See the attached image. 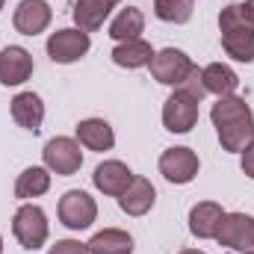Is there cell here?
Wrapping results in <instances>:
<instances>
[{
	"label": "cell",
	"mask_w": 254,
	"mask_h": 254,
	"mask_svg": "<svg viewBox=\"0 0 254 254\" xmlns=\"http://www.w3.org/2000/svg\"><path fill=\"white\" fill-rule=\"evenodd\" d=\"M210 119H213V127H216L225 151L243 154L254 142V113L243 98H237V95L219 98L210 110Z\"/></svg>",
	"instance_id": "obj_1"
},
{
	"label": "cell",
	"mask_w": 254,
	"mask_h": 254,
	"mask_svg": "<svg viewBox=\"0 0 254 254\" xmlns=\"http://www.w3.org/2000/svg\"><path fill=\"white\" fill-rule=\"evenodd\" d=\"M222 48L237 63H254V21L246 15L243 3H231L219 12Z\"/></svg>",
	"instance_id": "obj_2"
},
{
	"label": "cell",
	"mask_w": 254,
	"mask_h": 254,
	"mask_svg": "<svg viewBox=\"0 0 254 254\" xmlns=\"http://www.w3.org/2000/svg\"><path fill=\"white\" fill-rule=\"evenodd\" d=\"M12 234L15 240L27 249V252H36L48 243V216L42 207L36 204H24L18 207L15 219H12Z\"/></svg>",
	"instance_id": "obj_3"
},
{
	"label": "cell",
	"mask_w": 254,
	"mask_h": 254,
	"mask_svg": "<svg viewBox=\"0 0 254 254\" xmlns=\"http://www.w3.org/2000/svg\"><path fill=\"white\" fill-rule=\"evenodd\" d=\"M95 219H98V204L89 192L68 190L60 198V222L68 231H86Z\"/></svg>",
	"instance_id": "obj_4"
},
{
	"label": "cell",
	"mask_w": 254,
	"mask_h": 254,
	"mask_svg": "<svg viewBox=\"0 0 254 254\" xmlns=\"http://www.w3.org/2000/svg\"><path fill=\"white\" fill-rule=\"evenodd\" d=\"M198 98L190 95L187 89H175L169 101L163 104V125L172 133H190L198 122Z\"/></svg>",
	"instance_id": "obj_5"
},
{
	"label": "cell",
	"mask_w": 254,
	"mask_h": 254,
	"mask_svg": "<svg viewBox=\"0 0 254 254\" xmlns=\"http://www.w3.org/2000/svg\"><path fill=\"white\" fill-rule=\"evenodd\" d=\"M216 240H219V246H225L231 252H254V219L249 213H225V219L216 231Z\"/></svg>",
	"instance_id": "obj_6"
},
{
	"label": "cell",
	"mask_w": 254,
	"mask_h": 254,
	"mask_svg": "<svg viewBox=\"0 0 254 254\" xmlns=\"http://www.w3.org/2000/svg\"><path fill=\"white\" fill-rule=\"evenodd\" d=\"M192 68H195V63H192L184 51H178V48H166V51L154 54V60H151L154 80L163 83V86H175V89L190 77Z\"/></svg>",
	"instance_id": "obj_7"
},
{
	"label": "cell",
	"mask_w": 254,
	"mask_h": 254,
	"mask_svg": "<svg viewBox=\"0 0 254 254\" xmlns=\"http://www.w3.org/2000/svg\"><path fill=\"white\" fill-rule=\"evenodd\" d=\"M42 157H45V166H48L51 172L63 175V178L80 172V166H83V151H80V145H77L74 139H68V136H54V139L45 145Z\"/></svg>",
	"instance_id": "obj_8"
},
{
	"label": "cell",
	"mask_w": 254,
	"mask_h": 254,
	"mask_svg": "<svg viewBox=\"0 0 254 254\" xmlns=\"http://www.w3.org/2000/svg\"><path fill=\"white\" fill-rule=\"evenodd\" d=\"M89 33L86 30H57V33H51V39H48V57L54 60V63L60 65H68V63H77L80 57H86L89 54Z\"/></svg>",
	"instance_id": "obj_9"
},
{
	"label": "cell",
	"mask_w": 254,
	"mask_h": 254,
	"mask_svg": "<svg viewBox=\"0 0 254 254\" xmlns=\"http://www.w3.org/2000/svg\"><path fill=\"white\" fill-rule=\"evenodd\" d=\"M160 175L169 184H190L198 175V154L192 148H169V151H163Z\"/></svg>",
	"instance_id": "obj_10"
},
{
	"label": "cell",
	"mask_w": 254,
	"mask_h": 254,
	"mask_svg": "<svg viewBox=\"0 0 254 254\" xmlns=\"http://www.w3.org/2000/svg\"><path fill=\"white\" fill-rule=\"evenodd\" d=\"M51 18H54V12H51L48 0H21L18 9H15L12 24L21 36H39V33L48 30Z\"/></svg>",
	"instance_id": "obj_11"
},
{
	"label": "cell",
	"mask_w": 254,
	"mask_h": 254,
	"mask_svg": "<svg viewBox=\"0 0 254 254\" xmlns=\"http://www.w3.org/2000/svg\"><path fill=\"white\" fill-rule=\"evenodd\" d=\"M30 74H33L30 51H24L18 45H9L0 51V83L3 86H21L30 80Z\"/></svg>",
	"instance_id": "obj_12"
},
{
	"label": "cell",
	"mask_w": 254,
	"mask_h": 254,
	"mask_svg": "<svg viewBox=\"0 0 254 254\" xmlns=\"http://www.w3.org/2000/svg\"><path fill=\"white\" fill-rule=\"evenodd\" d=\"M136 175L127 169L122 160H107V163H101L98 169H95V175H92V181H95V187L104 192V195H122V192L130 187V181H133Z\"/></svg>",
	"instance_id": "obj_13"
},
{
	"label": "cell",
	"mask_w": 254,
	"mask_h": 254,
	"mask_svg": "<svg viewBox=\"0 0 254 254\" xmlns=\"http://www.w3.org/2000/svg\"><path fill=\"white\" fill-rule=\"evenodd\" d=\"M225 219V210L216 201H201L190 210V231L198 240H216V231Z\"/></svg>",
	"instance_id": "obj_14"
},
{
	"label": "cell",
	"mask_w": 254,
	"mask_h": 254,
	"mask_svg": "<svg viewBox=\"0 0 254 254\" xmlns=\"http://www.w3.org/2000/svg\"><path fill=\"white\" fill-rule=\"evenodd\" d=\"M154 201H157V190L145 178H133L130 187L119 195V207L125 210L127 216H145L154 207Z\"/></svg>",
	"instance_id": "obj_15"
},
{
	"label": "cell",
	"mask_w": 254,
	"mask_h": 254,
	"mask_svg": "<svg viewBox=\"0 0 254 254\" xmlns=\"http://www.w3.org/2000/svg\"><path fill=\"white\" fill-rule=\"evenodd\" d=\"M12 119L24 130L30 133H39L42 130V122H45V104L36 92H21L12 98Z\"/></svg>",
	"instance_id": "obj_16"
},
{
	"label": "cell",
	"mask_w": 254,
	"mask_h": 254,
	"mask_svg": "<svg viewBox=\"0 0 254 254\" xmlns=\"http://www.w3.org/2000/svg\"><path fill=\"white\" fill-rule=\"evenodd\" d=\"M116 3L122 0H77L74 3V21L80 30L86 33H95L104 27V21L110 18V12L116 9Z\"/></svg>",
	"instance_id": "obj_17"
},
{
	"label": "cell",
	"mask_w": 254,
	"mask_h": 254,
	"mask_svg": "<svg viewBox=\"0 0 254 254\" xmlns=\"http://www.w3.org/2000/svg\"><path fill=\"white\" fill-rule=\"evenodd\" d=\"M201 83H204V92L225 98V95H234V92H237L240 77H237V71H234L231 65L210 63L207 68H201Z\"/></svg>",
	"instance_id": "obj_18"
},
{
	"label": "cell",
	"mask_w": 254,
	"mask_h": 254,
	"mask_svg": "<svg viewBox=\"0 0 254 254\" xmlns=\"http://www.w3.org/2000/svg\"><path fill=\"white\" fill-rule=\"evenodd\" d=\"M77 139L89 151H110L116 145V133L104 119H86L77 125Z\"/></svg>",
	"instance_id": "obj_19"
},
{
	"label": "cell",
	"mask_w": 254,
	"mask_h": 254,
	"mask_svg": "<svg viewBox=\"0 0 254 254\" xmlns=\"http://www.w3.org/2000/svg\"><path fill=\"white\" fill-rule=\"evenodd\" d=\"M86 246H89V254H133V237L119 228H104Z\"/></svg>",
	"instance_id": "obj_20"
},
{
	"label": "cell",
	"mask_w": 254,
	"mask_h": 254,
	"mask_svg": "<svg viewBox=\"0 0 254 254\" xmlns=\"http://www.w3.org/2000/svg\"><path fill=\"white\" fill-rule=\"evenodd\" d=\"M151 60H154V51H151V45L145 39L122 42L113 51V63L119 68H142V65H151Z\"/></svg>",
	"instance_id": "obj_21"
},
{
	"label": "cell",
	"mask_w": 254,
	"mask_h": 254,
	"mask_svg": "<svg viewBox=\"0 0 254 254\" xmlns=\"http://www.w3.org/2000/svg\"><path fill=\"white\" fill-rule=\"evenodd\" d=\"M145 30V15L136 9V6H127L116 15V21L110 24V36L122 45V42H133L139 39V33Z\"/></svg>",
	"instance_id": "obj_22"
},
{
	"label": "cell",
	"mask_w": 254,
	"mask_h": 254,
	"mask_svg": "<svg viewBox=\"0 0 254 254\" xmlns=\"http://www.w3.org/2000/svg\"><path fill=\"white\" fill-rule=\"evenodd\" d=\"M51 190V175L42 166H30L15 181V198H39Z\"/></svg>",
	"instance_id": "obj_23"
},
{
	"label": "cell",
	"mask_w": 254,
	"mask_h": 254,
	"mask_svg": "<svg viewBox=\"0 0 254 254\" xmlns=\"http://www.w3.org/2000/svg\"><path fill=\"white\" fill-rule=\"evenodd\" d=\"M192 9H195V0H154L157 18L169 24H187L192 18Z\"/></svg>",
	"instance_id": "obj_24"
},
{
	"label": "cell",
	"mask_w": 254,
	"mask_h": 254,
	"mask_svg": "<svg viewBox=\"0 0 254 254\" xmlns=\"http://www.w3.org/2000/svg\"><path fill=\"white\" fill-rule=\"evenodd\" d=\"M48 254H89V246L77 240H57V246H51Z\"/></svg>",
	"instance_id": "obj_25"
},
{
	"label": "cell",
	"mask_w": 254,
	"mask_h": 254,
	"mask_svg": "<svg viewBox=\"0 0 254 254\" xmlns=\"http://www.w3.org/2000/svg\"><path fill=\"white\" fill-rule=\"evenodd\" d=\"M178 89H187V92H190V95H195L198 101L207 95V92H204V83H201V71H198V65L192 68V74L184 80V83H181V86H178Z\"/></svg>",
	"instance_id": "obj_26"
},
{
	"label": "cell",
	"mask_w": 254,
	"mask_h": 254,
	"mask_svg": "<svg viewBox=\"0 0 254 254\" xmlns=\"http://www.w3.org/2000/svg\"><path fill=\"white\" fill-rule=\"evenodd\" d=\"M243 175L254 181V142L246 148V151H243Z\"/></svg>",
	"instance_id": "obj_27"
},
{
	"label": "cell",
	"mask_w": 254,
	"mask_h": 254,
	"mask_svg": "<svg viewBox=\"0 0 254 254\" xmlns=\"http://www.w3.org/2000/svg\"><path fill=\"white\" fill-rule=\"evenodd\" d=\"M243 9H246V15L254 21V0H246V3H243Z\"/></svg>",
	"instance_id": "obj_28"
},
{
	"label": "cell",
	"mask_w": 254,
	"mask_h": 254,
	"mask_svg": "<svg viewBox=\"0 0 254 254\" xmlns=\"http://www.w3.org/2000/svg\"><path fill=\"white\" fill-rule=\"evenodd\" d=\"M181 254H204V252H198V249H184Z\"/></svg>",
	"instance_id": "obj_29"
},
{
	"label": "cell",
	"mask_w": 254,
	"mask_h": 254,
	"mask_svg": "<svg viewBox=\"0 0 254 254\" xmlns=\"http://www.w3.org/2000/svg\"><path fill=\"white\" fill-rule=\"evenodd\" d=\"M0 254H3V237H0Z\"/></svg>",
	"instance_id": "obj_30"
},
{
	"label": "cell",
	"mask_w": 254,
	"mask_h": 254,
	"mask_svg": "<svg viewBox=\"0 0 254 254\" xmlns=\"http://www.w3.org/2000/svg\"><path fill=\"white\" fill-rule=\"evenodd\" d=\"M3 3H6V0H0V9H3Z\"/></svg>",
	"instance_id": "obj_31"
},
{
	"label": "cell",
	"mask_w": 254,
	"mask_h": 254,
	"mask_svg": "<svg viewBox=\"0 0 254 254\" xmlns=\"http://www.w3.org/2000/svg\"><path fill=\"white\" fill-rule=\"evenodd\" d=\"M249 254H254V252H249Z\"/></svg>",
	"instance_id": "obj_32"
}]
</instances>
